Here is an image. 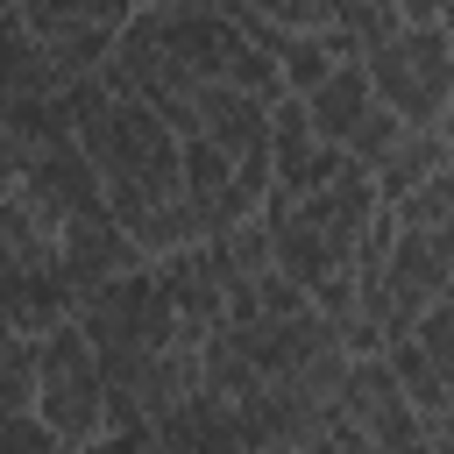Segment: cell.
I'll return each instance as SVG.
<instances>
[{"label": "cell", "instance_id": "cell-1", "mask_svg": "<svg viewBox=\"0 0 454 454\" xmlns=\"http://www.w3.org/2000/svg\"><path fill=\"white\" fill-rule=\"evenodd\" d=\"M35 419L64 440V447H92L106 440V376H99V348L85 340L78 319L50 326L35 340Z\"/></svg>", "mask_w": 454, "mask_h": 454}, {"label": "cell", "instance_id": "cell-2", "mask_svg": "<svg viewBox=\"0 0 454 454\" xmlns=\"http://www.w3.org/2000/svg\"><path fill=\"white\" fill-rule=\"evenodd\" d=\"M362 64H369L376 99L397 106L411 128H433V121L447 114V99H454V43H447L440 21H433V28H397V35H383L376 50H362Z\"/></svg>", "mask_w": 454, "mask_h": 454}, {"label": "cell", "instance_id": "cell-3", "mask_svg": "<svg viewBox=\"0 0 454 454\" xmlns=\"http://www.w3.org/2000/svg\"><path fill=\"white\" fill-rule=\"evenodd\" d=\"M333 411H340L362 440H376V447H397V440L426 433L419 411H411V397H404V383H397V369H390V355H355Z\"/></svg>", "mask_w": 454, "mask_h": 454}, {"label": "cell", "instance_id": "cell-4", "mask_svg": "<svg viewBox=\"0 0 454 454\" xmlns=\"http://www.w3.org/2000/svg\"><path fill=\"white\" fill-rule=\"evenodd\" d=\"M57 270H64V284L85 298L92 284H114V277H128V270H149V255L128 241V227H121L106 206H92V213L64 220V234H57Z\"/></svg>", "mask_w": 454, "mask_h": 454}, {"label": "cell", "instance_id": "cell-5", "mask_svg": "<svg viewBox=\"0 0 454 454\" xmlns=\"http://www.w3.org/2000/svg\"><path fill=\"white\" fill-rule=\"evenodd\" d=\"M192 114H199V135L220 142L234 163L270 149V99H255V92H241L227 78H199L192 85Z\"/></svg>", "mask_w": 454, "mask_h": 454}, {"label": "cell", "instance_id": "cell-6", "mask_svg": "<svg viewBox=\"0 0 454 454\" xmlns=\"http://www.w3.org/2000/svg\"><path fill=\"white\" fill-rule=\"evenodd\" d=\"M0 312H7V326H14V333L43 340L50 326L78 319V291L64 284V270H57V262H28V270H7V277H0Z\"/></svg>", "mask_w": 454, "mask_h": 454}, {"label": "cell", "instance_id": "cell-7", "mask_svg": "<svg viewBox=\"0 0 454 454\" xmlns=\"http://www.w3.org/2000/svg\"><path fill=\"white\" fill-rule=\"evenodd\" d=\"M298 213L355 262V248H362V234H369V220L383 213V199H376V177L369 170H348V177H333V184H319V192H305L298 199Z\"/></svg>", "mask_w": 454, "mask_h": 454}, {"label": "cell", "instance_id": "cell-8", "mask_svg": "<svg viewBox=\"0 0 454 454\" xmlns=\"http://www.w3.org/2000/svg\"><path fill=\"white\" fill-rule=\"evenodd\" d=\"M298 99H305V114H312V135H319V142H348V135H355V121L376 106V85H369V64L355 57V64L326 71L312 92H298Z\"/></svg>", "mask_w": 454, "mask_h": 454}, {"label": "cell", "instance_id": "cell-9", "mask_svg": "<svg viewBox=\"0 0 454 454\" xmlns=\"http://www.w3.org/2000/svg\"><path fill=\"white\" fill-rule=\"evenodd\" d=\"M192 390H199V340H177V348L149 355V362H142V376H135V397H142V419H149V426H156V419H170Z\"/></svg>", "mask_w": 454, "mask_h": 454}, {"label": "cell", "instance_id": "cell-10", "mask_svg": "<svg viewBox=\"0 0 454 454\" xmlns=\"http://www.w3.org/2000/svg\"><path fill=\"white\" fill-rule=\"evenodd\" d=\"M199 390H213V397H227V404H241V397L262 390V369L248 362V348L234 340V326H213V333L199 340Z\"/></svg>", "mask_w": 454, "mask_h": 454}, {"label": "cell", "instance_id": "cell-11", "mask_svg": "<svg viewBox=\"0 0 454 454\" xmlns=\"http://www.w3.org/2000/svg\"><path fill=\"white\" fill-rule=\"evenodd\" d=\"M447 163H454V156H447V142H440L433 128H411V135H404V149L376 170V199H383V206H397V199H411L426 177H440Z\"/></svg>", "mask_w": 454, "mask_h": 454}, {"label": "cell", "instance_id": "cell-12", "mask_svg": "<svg viewBox=\"0 0 454 454\" xmlns=\"http://www.w3.org/2000/svg\"><path fill=\"white\" fill-rule=\"evenodd\" d=\"M383 355H390V369H397V383H404V397H411L419 426H426V419H440V411L454 404V383H447V376L419 355V340H411V333H404V340H390Z\"/></svg>", "mask_w": 454, "mask_h": 454}, {"label": "cell", "instance_id": "cell-13", "mask_svg": "<svg viewBox=\"0 0 454 454\" xmlns=\"http://www.w3.org/2000/svg\"><path fill=\"white\" fill-rule=\"evenodd\" d=\"M404 135H411V121H404L397 106H383V99H376V106L355 121V135H348L340 149L355 156V170H369V177H376V170H383V163L404 149Z\"/></svg>", "mask_w": 454, "mask_h": 454}, {"label": "cell", "instance_id": "cell-14", "mask_svg": "<svg viewBox=\"0 0 454 454\" xmlns=\"http://www.w3.org/2000/svg\"><path fill=\"white\" fill-rule=\"evenodd\" d=\"M114 35H121V28H106V21L64 28V35L50 43V64H57V78H64V85H71V78H92V71L114 57Z\"/></svg>", "mask_w": 454, "mask_h": 454}, {"label": "cell", "instance_id": "cell-15", "mask_svg": "<svg viewBox=\"0 0 454 454\" xmlns=\"http://www.w3.org/2000/svg\"><path fill=\"white\" fill-rule=\"evenodd\" d=\"M227 85H241V92H255V99H284V71H277V50H262L255 35H241L234 28V43H227V71H220Z\"/></svg>", "mask_w": 454, "mask_h": 454}, {"label": "cell", "instance_id": "cell-16", "mask_svg": "<svg viewBox=\"0 0 454 454\" xmlns=\"http://www.w3.org/2000/svg\"><path fill=\"white\" fill-rule=\"evenodd\" d=\"M277 71H284V92H312L326 71H340V57L326 50V35H284L277 43Z\"/></svg>", "mask_w": 454, "mask_h": 454}, {"label": "cell", "instance_id": "cell-17", "mask_svg": "<svg viewBox=\"0 0 454 454\" xmlns=\"http://www.w3.org/2000/svg\"><path fill=\"white\" fill-rule=\"evenodd\" d=\"M220 248H227V270H234V277H262V270H277V234H270L262 213H248L241 227H227Z\"/></svg>", "mask_w": 454, "mask_h": 454}, {"label": "cell", "instance_id": "cell-18", "mask_svg": "<svg viewBox=\"0 0 454 454\" xmlns=\"http://www.w3.org/2000/svg\"><path fill=\"white\" fill-rule=\"evenodd\" d=\"M35 340L28 333H14V348L0 355V419L7 411H35Z\"/></svg>", "mask_w": 454, "mask_h": 454}, {"label": "cell", "instance_id": "cell-19", "mask_svg": "<svg viewBox=\"0 0 454 454\" xmlns=\"http://www.w3.org/2000/svg\"><path fill=\"white\" fill-rule=\"evenodd\" d=\"M390 213H397L404 227H454V163H447L440 177H426L411 199H397Z\"/></svg>", "mask_w": 454, "mask_h": 454}, {"label": "cell", "instance_id": "cell-20", "mask_svg": "<svg viewBox=\"0 0 454 454\" xmlns=\"http://www.w3.org/2000/svg\"><path fill=\"white\" fill-rule=\"evenodd\" d=\"M411 340H419V355H426L440 376H454V305H426L419 326H411Z\"/></svg>", "mask_w": 454, "mask_h": 454}, {"label": "cell", "instance_id": "cell-21", "mask_svg": "<svg viewBox=\"0 0 454 454\" xmlns=\"http://www.w3.org/2000/svg\"><path fill=\"white\" fill-rule=\"evenodd\" d=\"M340 14H348V0H284L277 7V28L284 35H326Z\"/></svg>", "mask_w": 454, "mask_h": 454}, {"label": "cell", "instance_id": "cell-22", "mask_svg": "<svg viewBox=\"0 0 454 454\" xmlns=\"http://www.w3.org/2000/svg\"><path fill=\"white\" fill-rule=\"evenodd\" d=\"M255 298H262V319H291V312H305V305H312V291H305V284H291L284 270H262V277H255Z\"/></svg>", "mask_w": 454, "mask_h": 454}, {"label": "cell", "instance_id": "cell-23", "mask_svg": "<svg viewBox=\"0 0 454 454\" xmlns=\"http://www.w3.org/2000/svg\"><path fill=\"white\" fill-rule=\"evenodd\" d=\"M28 163H35V142H21L14 128H0V199H14V192H21Z\"/></svg>", "mask_w": 454, "mask_h": 454}, {"label": "cell", "instance_id": "cell-24", "mask_svg": "<svg viewBox=\"0 0 454 454\" xmlns=\"http://www.w3.org/2000/svg\"><path fill=\"white\" fill-rule=\"evenodd\" d=\"M213 7H220L241 35H262V28H277V7H284V0H213Z\"/></svg>", "mask_w": 454, "mask_h": 454}, {"label": "cell", "instance_id": "cell-25", "mask_svg": "<svg viewBox=\"0 0 454 454\" xmlns=\"http://www.w3.org/2000/svg\"><path fill=\"white\" fill-rule=\"evenodd\" d=\"M447 7L454 0H397V21L404 28H433V21H447Z\"/></svg>", "mask_w": 454, "mask_h": 454}, {"label": "cell", "instance_id": "cell-26", "mask_svg": "<svg viewBox=\"0 0 454 454\" xmlns=\"http://www.w3.org/2000/svg\"><path fill=\"white\" fill-rule=\"evenodd\" d=\"M426 440H433V454H454V404L440 419H426Z\"/></svg>", "mask_w": 454, "mask_h": 454}, {"label": "cell", "instance_id": "cell-27", "mask_svg": "<svg viewBox=\"0 0 454 454\" xmlns=\"http://www.w3.org/2000/svg\"><path fill=\"white\" fill-rule=\"evenodd\" d=\"M433 135H440V142H447V156H454V99H447V114L433 121Z\"/></svg>", "mask_w": 454, "mask_h": 454}, {"label": "cell", "instance_id": "cell-28", "mask_svg": "<svg viewBox=\"0 0 454 454\" xmlns=\"http://www.w3.org/2000/svg\"><path fill=\"white\" fill-rule=\"evenodd\" d=\"M149 7H170V14H192V7H213V0H149Z\"/></svg>", "mask_w": 454, "mask_h": 454}, {"label": "cell", "instance_id": "cell-29", "mask_svg": "<svg viewBox=\"0 0 454 454\" xmlns=\"http://www.w3.org/2000/svg\"><path fill=\"white\" fill-rule=\"evenodd\" d=\"M440 305H454V270H447V284H440Z\"/></svg>", "mask_w": 454, "mask_h": 454}, {"label": "cell", "instance_id": "cell-30", "mask_svg": "<svg viewBox=\"0 0 454 454\" xmlns=\"http://www.w3.org/2000/svg\"><path fill=\"white\" fill-rule=\"evenodd\" d=\"M447 383H454V376H447Z\"/></svg>", "mask_w": 454, "mask_h": 454}]
</instances>
